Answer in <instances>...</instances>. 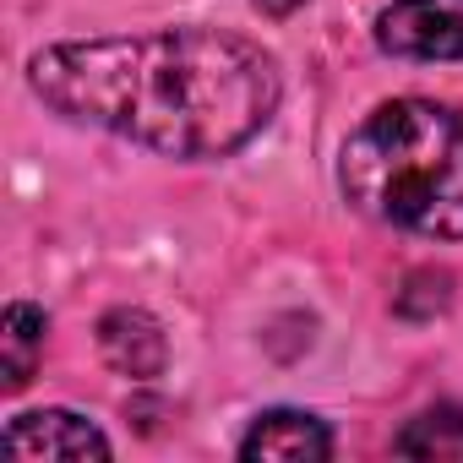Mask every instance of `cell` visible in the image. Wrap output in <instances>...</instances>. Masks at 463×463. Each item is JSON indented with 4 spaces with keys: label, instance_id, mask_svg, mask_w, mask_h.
<instances>
[{
    "label": "cell",
    "instance_id": "9c48e42d",
    "mask_svg": "<svg viewBox=\"0 0 463 463\" xmlns=\"http://www.w3.org/2000/svg\"><path fill=\"white\" fill-rule=\"evenodd\" d=\"M251 6H257L262 17H295V12L306 6V0H251Z\"/></svg>",
    "mask_w": 463,
    "mask_h": 463
},
{
    "label": "cell",
    "instance_id": "ba28073f",
    "mask_svg": "<svg viewBox=\"0 0 463 463\" xmlns=\"http://www.w3.org/2000/svg\"><path fill=\"white\" fill-rule=\"evenodd\" d=\"M398 458H463V409L458 403H436L425 414H414L398 436H392Z\"/></svg>",
    "mask_w": 463,
    "mask_h": 463
},
{
    "label": "cell",
    "instance_id": "3957f363",
    "mask_svg": "<svg viewBox=\"0 0 463 463\" xmlns=\"http://www.w3.org/2000/svg\"><path fill=\"white\" fill-rule=\"evenodd\" d=\"M376 50L392 61H463V0H392L376 17Z\"/></svg>",
    "mask_w": 463,
    "mask_h": 463
},
{
    "label": "cell",
    "instance_id": "7a4b0ae2",
    "mask_svg": "<svg viewBox=\"0 0 463 463\" xmlns=\"http://www.w3.org/2000/svg\"><path fill=\"white\" fill-rule=\"evenodd\" d=\"M338 185L387 229L463 241V115L430 99L376 104L344 137Z\"/></svg>",
    "mask_w": 463,
    "mask_h": 463
},
{
    "label": "cell",
    "instance_id": "52a82bcc",
    "mask_svg": "<svg viewBox=\"0 0 463 463\" xmlns=\"http://www.w3.org/2000/svg\"><path fill=\"white\" fill-rule=\"evenodd\" d=\"M44 338H50V317L28 300H12L6 317H0V376H6V392H23L44 360Z\"/></svg>",
    "mask_w": 463,
    "mask_h": 463
},
{
    "label": "cell",
    "instance_id": "8992f818",
    "mask_svg": "<svg viewBox=\"0 0 463 463\" xmlns=\"http://www.w3.org/2000/svg\"><path fill=\"white\" fill-rule=\"evenodd\" d=\"M99 354H104L109 371H120V376L153 382V376H164V365H169V338H164V327H158L153 311H142V306H115V311L99 317Z\"/></svg>",
    "mask_w": 463,
    "mask_h": 463
},
{
    "label": "cell",
    "instance_id": "277c9868",
    "mask_svg": "<svg viewBox=\"0 0 463 463\" xmlns=\"http://www.w3.org/2000/svg\"><path fill=\"white\" fill-rule=\"evenodd\" d=\"M6 458H61V463H88V458H109V436L71 409H28L6 425L0 436Z\"/></svg>",
    "mask_w": 463,
    "mask_h": 463
},
{
    "label": "cell",
    "instance_id": "5b68a950",
    "mask_svg": "<svg viewBox=\"0 0 463 463\" xmlns=\"http://www.w3.org/2000/svg\"><path fill=\"white\" fill-rule=\"evenodd\" d=\"M338 452L327 420H317L311 409H268L251 420V430L241 436V458H268V463H327Z\"/></svg>",
    "mask_w": 463,
    "mask_h": 463
},
{
    "label": "cell",
    "instance_id": "6da1fadb",
    "mask_svg": "<svg viewBox=\"0 0 463 463\" xmlns=\"http://www.w3.org/2000/svg\"><path fill=\"white\" fill-rule=\"evenodd\" d=\"M28 88L71 126L164 158H229L268 131L284 99L279 61L218 28H153L44 44Z\"/></svg>",
    "mask_w": 463,
    "mask_h": 463
}]
</instances>
